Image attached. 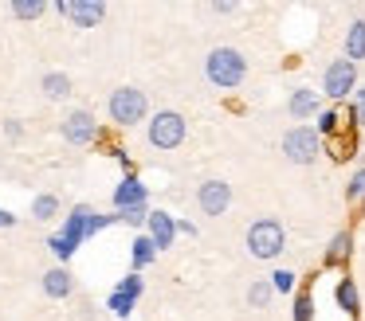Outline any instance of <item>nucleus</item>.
<instances>
[{"label":"nucleus","mask_w":365,"mask_h":321,"mask_svg":"<svg viewBox=\"0 0 365 321\" xmlns=\"http://www.w3.org/2000/svg\"><path fill=\"white\" fill-rule=\"evenodd\" d=\"M205 75H208V83L220 86V90H236L247 75V59L236 47H212L208 59H205Z\"/></svg>","instance_id":"nucleus-1"},{"label":"nucleus","mask_w":365,"mask_h":321,"mask_svg":"<svg viewBox=\"0 0 365 321\" xmlns=\"http://www.w3.org/2000/svg\"><path fill=\"white\" fill-rule=\"evenodd\" d=\"M247 255L252 258H263V263H271V258H279L283 255V247H287V231H283V223L279 219H271V216H263V219H255L252 227H247Z\"/></svg>","instance_id":"nucleus-2"},{"label":"nucleus","mask_w":365,"mask_h":321,"mask_svg":"<svg viewBox=\"0 0 365 321\" xmlns=\"http://www.w3.org/2000/svg\"><path fill=\"white\" fill-rule=\"evenodd\" d=\"M106 110H110V122L114 125L130 130V125L145 122L150 102H145V94L138 90V86H118V90H110V98H106Z\"/></svg>","instance_id":"nucleus-3"},{"label":"nucleus","mask_w":365,"mask_h":321,"mask_svg":"<svg viewBox=\"0 0 365 321\" xmlns=\"http://www.w3.org/2000/svg\"><path fill=\"white\" fill-rule=\"evenodd\" d=\"M185 133H189V122L177 110H158L150 117V125H145V141L153 149H177L185 141Z\"/></svg>","instance_id":"nucleus-4"},{"label":"nucleus","mask_w":365,"mask_h":321,"mask_svg":"<svg viewBox=\"0 0 365 321\" xmlns=\"http://www.w3.org/2000/svg\"><path fill=\"white\" fill-rule=\"evenodd\" d=\"M318 153H322L318 130H310V125H291V130L283 133V157L291 164H314Z\"/></svg>","instance_id":"nucleus-5"},{"label":"nucleus","mask_w":365,"mask_h":321,"mask_svg":"<svg viewBox=\"0 0 365 321\" xmlns=\"http://www.w3.org/2000/svg\"><path fill=\"white\" fill-rule=\"evenodd\" d=\"M357 90V63H349L346 55L341 59H334L330 67H326V75H322V94L330 102H341V98H349V94Z\"/></svg>","instance_id":"nucleus-6"},{"label":"nucleus","mask_w":365,"mask_h":321,"mask_svg":"<svg viewBox=\"0 0 365 321\" xmlns=\"http://www.w3.org/2000/svg\"><path fill=\"white\" fill-rule=\"evenodd\" d=\"M59 133H63V141H71V145H91V141H98V122L91 110H71V114L63 117V125H59Z\"/></svg>","instance_id":"nucleus-7"},{"label":"nucleus","mask_w":365,"mask_h":321,"mask_svg":"<svg viewBox=\"0 0 365 321\" xmlns=\"http://www.w3.org/2000/svg\"><path fill=\"white\" fill-rule=\"evenodd\" d=\"M51 8H56L59 16H67L75 28H95L106 16V4H98V0H59V4H51Z\"/></svg>","instance_id":"nucleus-8"},{"label":"nucleus","mask_w":365,"mask_h":321,"mask_svg":"<svg viewBox=\"0 0 365 321\" xmlns=\"http://www.w3.org/2000/svg\"><path fill=\"white\" fill-rule=\"evenodd\" d=\"M197 204H200L205 216H224L228 204H232V184H228V180H220V177L205 180V184L197 188Z\"/></svg>","instance_id":"nucleus-9"},{"label":"nucleus","mask_w":365,"mask_h":321,"mask_svg":"<svg viewBox=\"0 0 365 321\" xmlns=\"http://www.w3.org/2000/svg\"><path fill=\"white\" fill-rule=\"evenodd\" d=\"M95 216H98V211L91 208V204H75V208L63 216V231H59V235H63L71 247H79L83 239H91V223H95Z\"/></svg>","instance_id":"nucleus-10"},{"label":"nucleus","mask_w":365,"mask_h":321,"mask_svg":"<svg viewBox=\"0 0 365 321\" xmlns=\"http://www.w3.org/2000/svg\"><path fill=\"white\" fill-rule=\"evenodd\" d=\"M287 110H291L294 122H307V117L322 114V98H318V90H310V86H294L291 98H287Z\"/></svg>","instance_id":"nucleus-11"},{"label":"nucleus","mask_w":365,"mask_h":321,"mask_svg":"<svg viewBox=\"0 0 365 321\" xmlns=\"http://www.w3.org/2000/svg\"><path fill=\"white\" fill-rule=\"evenodd\" d=\"M150 204V192L138 177H122V184L114 188V211H130V208H145Z\"/></svg>","instance_id":"nucleus-12"},{"label":"nucleus","mask_w":365,"mask_h":321,"mask_svg":"<svg viewBox=\"0 0 365 321\" xmlns=\"http://www.w3.org/2000/svg\"><path fill=\"white\" fill-rule=\"evenodd\" d=\"M145 235H150L153 243H158V251H165V247H173V239H177V219L169 216V211H150V223H145Z\"/></svg>","instance_id":"nucleus-13"},{"label":"nucleus","mask_w":365,"mask_h":321,"mask_svg":"<svg viewBox=\"0 0 365 321\" xmlns=\"http://www.w3.org/2000/svg\"><path fill=\"white\" fill-rule=\"evenodd\" d=\"M43 294L48 298H71L75 294V274L67 270V266H51V270L43 274Z\"/></svg>","instance_id":"nucleus-14"},{"label":"nucleus","mask_w":365,"mask_h":321,"mask_svg":"<svg viewBox=\"0 0 365 321\" xmlns=\"http://www.w3.org/2000/svg\"><path fill=\"white\" fill-rule=\"evenodd\" d=\"M349 255H354V235H349V231H338V235L330 239V247H326V255H322V266H346Z\"/></svg>","instance_id":"nucleus-15"},{"label":"nucleus","mask_w":365,"mask_h":321,"mask_svg":"<svg viewBox=\"0 0 365 321\" xmlns=\"http://www.w3.org/2000/svg\"><path fill=\"white\" fill-rule=\"evenodd\" d=\"M40 90H43L48 102H63V98H71V78H67L63 70H48L43 83H40Z\"/></svg>","instance_id":"nucleus-16"},{"label":"nucleus","mask_w":365,"mask_h":321,"mask_svg":"<svg viewBox=\"0 0 365 321\" xmlns=\"http://www.w3.org/2000/svg\"><path fill=\"white\" fill-rule=\"evenodd\" d=\"M334 298H338V305L349 313V317H361V294H357L354 278H341L338 290H334Z\"/></svg>","instance_id":"nucleus-17"},{"label":"nucleus","mask_w":365,"mask_h":321,"mask_svg":"<svg viewBox=\"0 0 365 321\" xmlns=\"http://www.w3.org/2000/svg\"><path fill=\"white\" fill-rule=\"evenodd\" d=\"M346 59L349 63L365 59V20H354L346 28Z\"/></svg>","instance_id":"nucleus-18"},{"label":"nucleus","mask_w":365,"mask_h":321,"mask_svg":"<svg viewBox=\"0 0 365 321\" xmlns=\"http://www.w3.org/2000/svg\"><path fill=\"white\" fill-rule=\"evenodd\" d=\"M130 255H134V266L142 270V266H150L153 258H158V243H153L150 235H138V239L130 243Z\"/></svg>","instance_id":"nucleus-19"},{"label":"nucleus","mask_w":365,"mask_h":321,"mask_svg":"<svg viewBox=\"0 0 365 321\" xmlns=\"http://www.w3.org/2000/svg\"><path fill=\"white\" fill-rule=\"evenodd\" d=\"M271 298H275L271 278H259V282H252V286H247V305H252V310H267Z\"/></svg>","instance_id":"nucleus-20"},{"label":"nucleus","mask_w":365,"mask_h":321,"mask_svg":"<svg viewBox=\"0 0 365 321\" xmlns=\"http://www.w3.org/2000/svg\"><path fill=\"white\" fill-rule=\"evenodd\" d=\"M56 216H59V200L51 192H43V196H36V200H32V219L48 223V219H56Z\"/></svg>","instance_id":"nucleus-21"},{"label":"nucleus","mask_w":365,"mask_h":321,"mask_svg":"<svg viewBox=\"0 0 365 321\" xmlns=\"http://www.w3.org/2000/svg\"><path fill=\"white\" fill-rule=\"evenodd\" d=\"M291 317L294 321H314V294H310V290H299V294H294Z\"/></svg>","instance_id":"nucleus-22"},{"label":"nucleus","mask_w":365,"mask_h":321,"mask_svg":"<svg viewBox=\"0 0 365 321\" xmlns=\"http://www.w3.org/2000/svg\"><path fill=\"white\" fill-rule=\"evenodd\" d=\"M48 8L51 4H43V0H16V4H12V16H16V20H40Z\"/></svg>","instance_id":"nucleus-23"},{"label":"nucleus","mask_w":365,"mask_h":321,"mask_svg":"<svg viewBox=\"0 0 365 321\" xmlns=\"http://www.w3.org/2000/svg\"><path fill=\"white\" fill-rule=\"evenodd\" d=\"M346 200L354 204V208H365V169H354V177H349V184H346Z\"/></svg>","instance_id":"nucleus-24"},{"label":"nucleus","mask_w":365,"mask_h":321,"mask_svg":"<svg viewBox=\"0 0 365 321\" xmlns=\"http://www.w3.org/2000/svg\"><path fill=\"white\" fill-rule=\"evenodd\" d=\"M314 130H318V137H334V133L341 130V114L338 110H322L318 122H314Z\"/></svg>","instance_id":"nucleus-25"},{"label":"nucleus","mask_w":365,"mask_h":321,"mask_svg":"<svg viewBox=\"0 0 365 321\" xmlns=\"http://www.w3.org/2000/svg\"><path fill=\"white\" fill-rule=\"evenodd\" d=\"M106 310L114 313V317H130L134 313V298L118 294V290H110V298H106Z\"/></svg>","instance_id":"nucleus-26"},{"label":"nucleus","mask_w":365,"mask_h":321,"mask_svg":"<svg viewBox=\"0 0 365 321\" xmlns=\"http://www.w3.org/2000/svg\"><path fill=\"white\" fill-rule=\"evenodd\" d=\"M294 282H299V274H294V270H287V266H279V270L271 274V286H275V294H291V290H294Z\"/></svg>","instance_id":"nucleus-27"},{"label":"nucleus","mask_w":365,"mask_h":321,"mask_svg":"<svg viewBox=\"0 0 365 321\" xmlns=\"http://www.w3.org/2000/svg\"><path fill=\"white\" fill-rule=\"evenodd\" d=\"M48 251H51V255L59 258V266H67V258H71V255H75V251H79V247H71V243H67L63 235H51V239H48Z\"/></svg>","instance_id":"nucleus-28"},{"label":"nucleus","mask_w":365,"mask_h":321,"mask_svg":"<svg viewBox=\"0 0 365 321\" xmlns=\"http://www.w3.org/2000/svg\"><path fill=\"white\" fill-rule=\"evenodd\" d=\"M114 290H118V294H126V298H134V302H138V298H142V278H138V274H126V278H122L118 282V286H114Z\"/></svg>","instance_id":"nucleus-29"},{"label":"nucleus","mask_w":365,"mask_h":321,"mask_svg":"<svg viewBox=\"0 0 365 321\" xmlns=\"http://www.w3.org/2000/svg\"><path fill=\"white\" fill-rule=\"evenodd\" d=\"M122 216V223H134V227H142V223H150V204L145 208H130V211H118Z\"/></svg>","instance_id":"nucleus-30"},{"label":"nucleus","mask_w":365,"mask_h":321,"mask_svg":"<svg viewBox=\"0 0 365 321\" xmlns=\"http://www.w3.org/2000/svg\"><path fill=\"white\" fill-rule=\"evenodd\" d=\"M349 117H354L357 125H365V86H357V90H354V106H349Z\"/></svg>","instance_id":"nucleus-31"},{"label":"nucleus","mask_w":365,"mask_h":321,"mask_svg":"<svg viewBox=\"0 0 365 321\" xmlns=\"http://www.w3.org/2000/svg\"><path fill=\"white\" fill-rule=\"evenodd\" d=\"M208 8H212L216 16H232V12H236V4H232V0H216V4H208Z\"/></svg>","instance_id":"nucleus-32"},{"label":"nucleus","mask_w":365,"mask_h":321,"mask_svg":"<svg viewBox=\"0 0 365 321\" xmlns=\"http://www.w3.org/2000/svg\"><path fill=\"white\" fill-rule=\"evenodd\" d=\"M177 235H189V239H197V223H189V219H177Z\"/></svg>","instance_id":"nucleus-33"},{"label":"nucleus","mask_w":365,"mask_h":321,"mask_svg":"<svg viewBox=\"0 0 365 321\" xmlns=\"http://www.w3.org/2000/svg\"><path fill=\"white\" fill-rule=\"evenodd\" d=\"M0 227H4V231H9V227H16V216H12L9 208H0Z\"/></svg>","instance_id":"nucleus-34"},{"label":"nucleus","mask_w":365,"mask_h":321,"mask_svg":"<svg viewBox=\"0 0 365 321\" xmlns=\"http://www.w3.org/2000/svg\"><path fill=\"white\" fill-rule=\"evenodd\" d=\"M4 133H9V137H12V141H16V137H20V133H24V125H20V122H4Z\"/></svg>","instance_id":"nucleus-35"},{"label":"nucleus","mask_w":365,"mask_h":321,"mask_svg":"<svg viewBox=\"0 0 365 321\" xmlns=\"http://www.w3.org/2000/svg\"><path fill=\"white\" fill-rule=\"evenodd\" d=\"M361 149H365V137H361Z\"/></svg>","instance_id":"nucleus-36"}]
</instances>
